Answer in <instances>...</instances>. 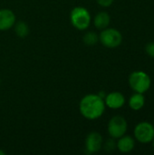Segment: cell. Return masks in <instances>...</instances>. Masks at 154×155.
<instances>
[{
	"label": "cell",
	"mask_w": 154,
	"mask_h": 155,
	"mask_svg": "<svg viewBox=\"0 0 154 155\" xmlns=\"http://www.w3.org/2000/svg\"><path fill=\"white\" fill-rule=\"evenodd\" d=\"M81 114L88 120L100 118L105 110L104 100L98 94H90L84 96L79 104Z\"/></svg>",
	"instance_id": "6da1fadb"
},
{
	"label": "cell",
	"mask_w": 154,
	"mask_h": 155,
	"mask_svg": "<svg viewBox=\"0 0 154 155\" xmlns=\"http://www.w3.org/2000/svg\"><path fill=\"white\" fill-rule=\"evenodd\" d=\"M90 12L84 6H76L72 9L70 13V21L74 28L77 30H85L91 24Z\"/></svg>",
	"instance_id": "7a4b0ae2"
},
{
	"label": "cell",
	"mask_w": 154,
	"mask_h": 155,
	"mask_svg": "<svg viewBox=\"0 0 154 155\" xmlns=\"http://www.w3.org/2000/svg\"><path fill=\"white\" fill-rule=\"evenodd\" d=\"M151 84L150 76L143 71H135L129 76V84L136 93L144 94L150 89Z\"/></svg>",
	"instance_id": "3957f363"
},
{
	"label": "cell",
	"mask_w": 154,
	"mask_h": 155,
	"mask_svg": "<svg viewBox=\"0 0 154 155\" xmlns=\"http://www.w3.org/2000/svg\"><path fill=\"white\" fill-rule=\"evenodd\" d=\"M99 41L107 48H116L122 44L123 35L119 30L107 27L102 30L99 35Z\"/></svg>",
	"instance_id": "277c9868"
},
{
	"label": "cell",
	"mask_w": 154,
	"mask_h": 155,
	"mask_svg": "<svg viewBox=\"0 0 154 155\" xmlns=\"http://www.w3.org/2000/svg\"><path fill=\"white\" fill-rule=\"evenodd\" d=\"M128 129V124L124 117L121 115L113 116L108 123V134L112 138L119 139L123 136Z\"/></svg>",
	"instance_id": "5b68a950"
},
{
	"label": "cell",
	"mask_w": 154,
	"mask_h": 155,
	"mask_svg": "<svg viewBox=\"0 0 154 155\" xmlns=\"http://www.w3.org/2000/svg\"><path fill=\"white\" fill-rule=\"evenodd\" d=\"M135 139L142 143H149L154 138V125L147 122L138 124L134 128Z\"/></svg>",
	"instance_id": "8992f818"
},
{
	"label": "cell",
	"mask_w": 154,
	"mask_h": 155,
	"mask_svg": "<svg viewBox=\"0 0 154 155\" xmlns=\"http://www.w3.org/2000/svg\"><path fill=\"white\" fill-rule=\"evenodd\" d=\"M103 136L97 132L90 133L85 139V151L87 153L92 154L99 152L103 147Z\"/></svg>",
	"instance_id": "52a82bcc"
},
{
	"label": "cell",
	"mask_w": 154,
	"mask_h": 155,
	"mask_svg": "<svg viewBox=\"0 0 154 155\" xmlns=\"http://www.w3.org/2000/svg\"><path fill=\"white\" fill-rule=\"evenodd\" d=\"M103 100H104L105 106L111 109H119L123 107L125 104L124 95L119 92H113L106 94Z\"/></svg>",
	"instance_id": "ba28073f"
},
{
	"label": "cell",
	"mask_w": 154,
	"mask_h": 155,
	"mask_svg": "<svg viewBox=\"0 0 154 155\" xmlns=\"http://www.w3.org/2000/svg\"><path fill=\"white\" fill-rule=\"evenodd\" d=\"M15 24V15L10 9H0V31H6Z\"/></svg>",
	"instance_id": "9c48e42d"
},
{
	"label": "cell",
	"mask_w": 154,
	"mask_h": 155,
	"mask_svg": "<svg viewBox=\"0 0 154 155\" xmlns=\"http://www.w3.org/2000/svg\"><path fill=\"white\" fill-rule=\"evenodd\" d=\"M135 146V141L133 137L129 135H123L119 138V141L117 142V149L123 153H130L133 150Z\"/></svg>",
	"instance_id": "30bf717a"
},
{
	"label": "cell",
	"mask_w": 154,
	"mask_h": 155,
	"mask_svg": "<svg viewBox=\"0 0 154 155\" xmlns=\"http://www.w3.org/2000/svg\"><path fill=\"white\" fill-rule=\"evenodd\" d=\"M111 22V16L107 12H100L93 18V25L97 29L103 30L108 27Z\"/></svg>",
	"instance_id": "8fae6325"
},
{
	"label": "cell",
	"mask_w": 154,
	"mask_h": 155,
	"mask_svg": "<svg viewBox=\"0 0 154 155\" xmlns=\"http://www.w3.org/2000/svg\"><path fill=\"white\" fill-rule=\"evenodd\" d=\"M145 104V98L143 96V94L136 93L133 94L129 100V106L134 110V111H139L141 110Z\"/></svg>",
	"instance_id": "7c38bea8"
},
{
	"label": "cell",
	"mask_w": 154,
	"mask_h": 155,
	"mask_svg": "<svg viewBox=\"0 0 154 155\" xmlns=\"http://www.w3.org/2000/svg\"><path fill=\"white\" fill-rule=\"evenodd\" d=\"M15 26V32L16 35L20 38H25L29 34V26L24 21H19L14 25Z\"/></svg>",
	"instance_id": "4fadbf2b"
},
{
	"label": "cell",
	"mask_w": 154,
	"mask_h": 155,
	"mask_svg": "<svg viewBox=\"0 0 154 155\" xmlns=\"http://www.w3.org/2000/svg\"><path fill=\"white\" fill-rule=\"evenodd\" d=\"M83 41L84 43V45H88V46H93L94 45H96L99 41V35L93 32V31H90V32H86L83 37Z\"/></svg>",
	"instance_id": "5bb4252c"
},
{
	"label": "cell",
	"mask_w": 154,
	"mask_h": 155,
	"mask_svg": "<svg viewBox=\"0 0 154 155\" xmlns=\"http://www.w3.org/2000/svg\"><path fill=\"white\" fill-rule=\"evenodd\" d=\"M103 146L104 151L110 153L117 148V143L114 141V138H112V139H108L104 143H103Z\"/></svg>",
	"instance_id": "9a60e30c"
},
{
	"label": "cell",
	"mask_w": 154,
	"mask_h": 155,
	"mask_svg": "<svg viewBox=\"0 0 154 155\" xmlns=\"http://www.w3.org/2000/svg\"><path fill=\"white\" fill-rule=\"evenodd\" d=\"M145 51H146L148 55H150L151 57H154V42L149 43L146 45Z\"/></svg>",
	"instance_id": "2e32d148"
},
{
	"label": "cell",
	"mask_w": 154,
	"mask_h": 155,
	"mask_svg": "<svg viewBox=\"0 0 154 155\" xmlns=\"http://www.w3.org/2000/svg\"><path fill=\"white\" fill-rule=\"evenodd\" d=\"M98 5L103 6V7H108L113 5L114 0H96Z\"/></svg>",
	"instance_id": "e0dca14e"
},
{
	"label": "cell",
	"mask_w": 154,
	"mask_h": 155,
	"mask_svg": "<svg viewBox=\"0 0 154 155\" xmlns=\"http://www.w3.org/2000/svg\"><path fill=\"white\" fill-rule=\"evenodd\" d=\"M5 153L4 152V151H2L1 149H0V155H5Z\"/></svg>",
	"instance_id": "ac0fdd59"
},
{
	"label": "cell",
	"mask_w": 154,
	"mask_h": 155,
	"mask_svg": "<svg viewBox=\"0 0 154 155\" xmlns=\"http://www.w3.org/2000/svg\"><path fill=\"white\" fill-rule=\"evenodd\" d=\"M152 147H153V149H154V138H153V140H152Z\"/></svg>",
	"instance_id": "d6986e66"
}]
</instances>
